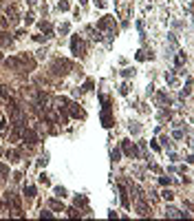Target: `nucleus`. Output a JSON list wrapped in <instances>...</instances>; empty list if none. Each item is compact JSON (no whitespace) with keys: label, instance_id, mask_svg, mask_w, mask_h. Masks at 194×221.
<instances>
[{"label":"nucleus","instance_id":"f257e3e1","mask_svg":"<svg viewBox=\"0 0 194 221\" xmlns=\"http://www.w3.org/2000/svg\"><path fill=\"white\" fill-rule=\"evenodd\" d=\"M69 69H71L69 60H55L53 62V73H55V75H66Z\"/></svg>","mask_w":194,"mask_h":221},{"label":"nucleus","instance_id":"f03ea898","mask_svg":"<svg viewBox=\"0 0 194 221\" xmlns=\"http://www.w3.org/2000/svg\"><path fill=\"white\" fill-rule=\"evenodd\" d=\"M22 139L29 141V144H35V141H38V137H35V133L31 131V128H25V131H22Z\"/></svg>","mask_w":194,"mask_h":221},{"label":"nucleus","instance_id":"7ed1b4c3","mask_svg":"<svg viewBox=\"0 0 194 221\" xmlns=\"http://www.w3.org/2000/svg\"><path fill=\"white\" fill-rule=\"evenodd\" d=\"M121 148H124V153L128 157H137V146H132V144H128V141H124L121 144Z\"/></svg>","mask_w":194,"mask_h":221},{"label":"nucleus","instance_id":"20e7f679","mask_svg":"<svg viewBox=\"0 0 194 221\" xmlns=\"http://www.w3.org/2000/svg\"><path fill=\"white\" fill-rule=\"evenodd\" d=\"M71 51H73V55H80V51H82V44H80L77 35H73V40H71Z\"/></svg>","mask_w":194,"mask_h":221},{"label":"nucleus","instance_id":"39448f33","mask_svg":"<svg viewBox=\"0 0 194 221\" xmlns=\"http://www.w3.org/2000/svg\"><path fill=\"white\" fill-rule=\"evenodd\" d=\"M165 215H168V217H185L183 212H179L176 208H168V212H165Z\"/></svg>","mask_w":194,"mask_h":221},{"label":"nucleus","instance_id":"423d86ee","mask_svg":"<svg viewBox=\"0 0 194 221\" xmlns=\"http://www.w3.org/2000/svg\"><path fill=\"white\" fill-rule=\"evenodd\" d=\"M25 195L27 197H35V188L33 186H25Z\"/></svg>","mask_w":194,"mask_h":221},{"label":"nucleus","instance_id":"0eeeda50","mask_svg":"<svg viewBox=\"0 0 194 221\" xmlns=\"http://www.w3.org/2000/svg\"><path fill=\"white\" fill-rule=\"evenodd\" d=\"M183 62H185V53H183V51H181V53L176 55V66H181V64H183Z\"/></svg>","mask_w":194,"mask_h":221},{"label":"nucleus","instance_id":"6e6552de","mask_svg":"<svg viewBox=\"0 0 194 221\" xmlns=\"http://www.w3.org/2000/svg\"><path fill=\"white\" fill-rule=\"evenodd\" d=\"M55 195H57V197H62V199H64V197H66V190H64V188H62V186H57V188H55Z\"/></svg>","mask_w":194,"mask_h":221},{"label":"nucleus","instance_id":"1a4fd4ad","mask_svg":"<svg viewBox=\"0 0 194 221\" xmlns=\"http://www.w3.org/2000/svg\"><path fill=\"white\" fill-rule=\"evenodd\" d=\"M163 199L172 201V199H174V192H172V190H165V192H163Z\"/></svg>","mask_w":194,"mask_h":221},{"label":"nucleus","instance_id":"9d476101","mask_svg":"<svg viewBox=\"0 0 194 221\" xmlns=\"http://www.w3.org/2000/svg\"><path fill=\"white\" fill-rule=\"evenodd\" d=\"M57 7H60V11H66V9H69V2H64V0H60V5H57Z\"/></svg>","mask_w":194,"mask_h":221},{"label":"nucleus","instance_id":"9b49d317","mask_svg":"<svg viewBox=\"0 0 194 221\" xmlns=\"http://www.w3.org/2000/svg\"><path fill=\"white\" fill-rule=\"evenodd\" d=\"M51 206H53V210H62V203H60V201H51Z\"/></svg>","mask_w":194,"mask_h":221},{"label":"nucleus","instance_id":"f8f14e48","mask_svg":"<svg viewBox=\"0 0 194 221\" xmlns=\"http://www.w3.org/2000/svg\"><path fill=\"white\" fill-rule=\"evenodd\" d=\"M121 75H124V77H130V75H132V69H124V71H121Z\"/></svg>","mask_w":194,"mask_h":221},{"label":"nucleus","instance_id":"ddd939ff","mask_svg":"<svg viewBox=\"0 0 194 221\" xmlns=\"http://www.w3.org/2000/svg\"><path fill=\"white\" fill-rule=\"evenodd\" d=\"M40 184H44V186H49V177H46V175H40Z\"/></svg>","mask_w":194,"mask_h":221},{"label":"nucleus","instance_id":"4468645a","mask_svg":"<svg viewBox=\"0 0 194 221\" xmlns=\"http://www.w3.org/2000/svg\"><path fill=\"white\" fill-rule=\"evenodd\" d=\"M40 29H42V31H49V29H51V25H49V22H42Z\"/></svg>","mask_w":194,"mask_h":221},{"label":"nucleus","instance_id":"2eb2a0df","mask_svg":"<svg viewBox=\"0 0 194 221\" xmlns=\"http://www.w3.org/2000/svg\"><path fill=\"white\" fill-rule=\"evenodd\" d=\"M2 175H7V166L5 164H0V177H2Z\"/></svg>","mask_w":194,"mask_h":221},{"label":"nucleus","instance_id":"dca6fc26","mask_svg":"<svg viewBox=\"0 0 194 221\" xmlns=\"http://www.w3.org/2000/svg\"><path fill=\"white\" fill-rule=\"evenodd\" d=\"M119 93H121V95H126V93H128V86H126V84H121V89H119Z\"/></svg>","mask_w":194,"mask_h":221},{"label":"nucleus","instance_id":"f3484780","mask_svg":"<svg viewBox=\"0 0 194 221\" xmlns=\"http://www.w3.org/2000/svg\"><path fill=\"white\" fill-rule=\"evenodd\" d=\"M90 89H93V82L88 80V82H86V84H84V91H90Z\"/></svg>","mask_w":194,"mask_h":221},{"label":"nucleus","instance_id":"a211bd4d","mask_svg":"<svg viewBox=\"0 0 194 221\" xmlns=\"http://www.w3.org/2000/svg\"><path fill=\"white\" fill-rule=\"evenodd\" d=\"M95 5H97V7H99V9H102V7L106 5V0H95Z\"/></svg>","mask_w":194,"mask_h":221},{"label":"nucleus","instance_id":"6ab92c4d","mask_svg":"<svg viewBox=\"0 0 194 221\" xmlns=\"http://www.w3.org/2000/svg\"><path fill=\"white\" fill-rule=\"evenodd\" d=\"M2 27H5V20H0V29H2Z\"/></svg>","mask_w":194,"mask_h":221},{"label":"nucleus","instance_id":"aec40b11","mask_svg":"<svg viewBox=\"0 0 194 221\" xmlns=\"http://www.w3.org/2000/svg\"><path fill=\"white\" fill-rule=\"evenodd\" d=\"M0 60H2V55H0Z\"/></svg>","mask_w":194,"mask_h":221}]
</instances>
